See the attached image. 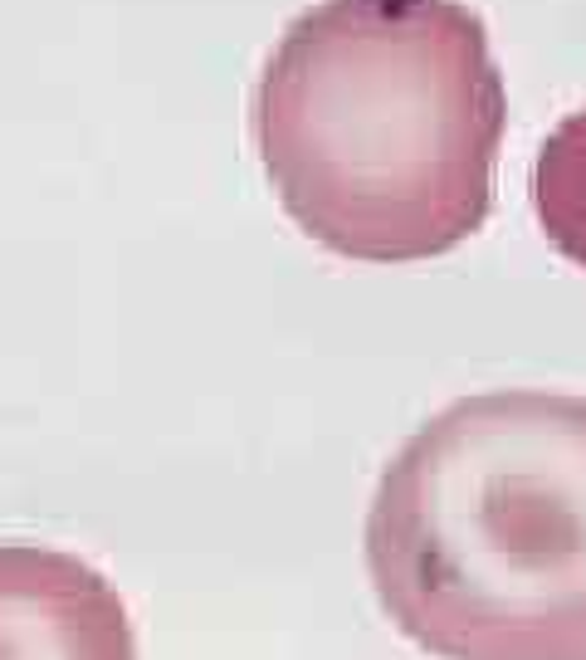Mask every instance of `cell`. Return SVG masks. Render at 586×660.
I'll use <instances>...</instances> for the list:
<instances>
[{
  "instance_id": "cell-1",
  "label": "cell",
  "mask_w": 586,
  "mask_h": 660,
  "mask_svg": "<svg viewBox=\"0 0 586 660\" xmlns=\"http://www.w3.org/2000/svg\"><path fill=\"white\" fill-rule=\"evenodd\" d=\"M508 99L459 0H318L254 84V148L303 236L361 265L464 245L494 206Z\"/></svg>"
},
{
  "instance_id": "cell-2",
  "label": "cell",
  "mask_w": 586,
  "mask_h": 660,
  "mask_svg": "<svg viewBox=\"0 0 586 660\" xmlns=\"http://www.w3.org/2000/svg\"><path fill=\"white\" fill-rule=\"evenodd\" d=\"M367 568L435 660H586V396L513 386L430 416L377 484Z\"/></svg>"
},
{
  "instance_id": "cell-3",
  "label": "cell",
  "mask_w": 586,
  "mask_h": 660,
  "mask_svg": "<svg viewBox=\"0 0 586 660\" xmlns=\"http://www.w3.org/2000/svg\"><path fill=\"white\" fill-rule=\"evenodd\" d=\"M0 660H137L117 587L74 553L0 543Z\"/></svg>"
},
{
  "instance_id": "cell-4",
  "label": "cell",
  "mask_w": 586,
  "mask_h": 660,
  "mask_svg": "<svg viewBox=\"0 0 586 660\" xmlns=\"http://www.w3.org/2000/svg\"><path fill=\"white\" fill-rule=\"evenodd\" d=\"M533 211L543 236L586 269V109L566 113L533 162Z\"/></svg>"
}]
</instances>
